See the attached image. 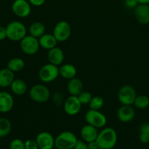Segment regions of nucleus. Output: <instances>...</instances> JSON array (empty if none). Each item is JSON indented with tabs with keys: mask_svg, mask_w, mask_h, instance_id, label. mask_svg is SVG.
Wrapping results in <instances>:
<instances>
[{
	"mask_svg": "<svg viewBox=\"0 0 149 149\" xmlns=\"http://www.w3.org/2000/svg\"><path fill=\"white\" fill-rule=\"evenodd\" d=\"M10 87L13 94L16 95H23L27 92V84L21 79H15Z\"/></svg>",
	"mask_w": 149,
	"mask_h": 149,
	"instance_id": "22",
	"label": "nucleus"
},
{
	"mask_svg": "<svg viewBox=\"0 0 149 149\" xmlns=\"http://www.w3.org/2000/svg\"><path fill=\"white\" fill-rule=\"evenodd\" d=\"M25 67V62L22 58H11L7 63V66L13 72H18L22 71Z\"/></svg>",
	"mask_w": 149,
	"mask_h": 149,
	"instance_id": "24",
	"label": "nucleus"
},
{
	"mask_svg": "<svg viewBox=\"0 0 149 149\" xmlns=\"http://www.w3.org/2000/svg\"><path fill=\"white\" fill-rule=\"evenodd\" d=\"M140 132L141 133L149 134V122L143 123L140 127Z\"/></svg>",
	"mask_w": 149,
	"mask_h": 149,
	"instance_id": "34",
	"label": "nucleus"
},
{
	"mask_svg": "<svg viewBox=\"0 0 149 149\" xmlns=\"http://www.w3.org/2000/svg\"><path fill=\"white\" fill-rule=\"evenodd\" d=\"M77 97H78L80 103H81L82 106H83V105L89 104V103H90L91 100L92 98V95L89 92L84 91V90H83V91L77 96Z\"/></svg>",
	"mask_w": 149,
	"mask_h": 149,
	"instance_id": "28",
	"label": "nucleus"
},
{
	"mask_svg": "<svg viewBox=\"0 0 149 149\" xmlns=\"http://www.w3.org/2000/svg\"><path fill=\"white\" fill-rule=\"evenodd\" d=\"M20 47L26 55H33L39 51L40 46L38 39L31 35H26L20 41Z\"/></svg>",
	"mask_w": 149,
	"mask_h": 149,
	"instance_id": "8",
	"label": "nucleus"
},
{
	"mask_svg": "<svg viewBox=\"0 0 149 149\" xmlns=\"http://www.w3.org/2000/svg\"><path fill=\"white\" fill-rule=\"evenodd\" d=\"M7 38V31L6 27L0 26V41H3Z\"/></svg>",
	"mask_w": 149,
	"mask_h": 149,
	"instance_id": "36",
	"label": "nucleus"
},
{
	"mask_svg": "<svg viewBox=\"0 0 149 149\" xmlns=\"http://www.w3.org/2000/svg\"><path fill=\"white\" fill-rule=\"evenodd\" d=\"M148 122H149V121H148Z\"/></svg>",
	"mask_w": 149,
	"mask_h": 149,
	"instance_id": "41",
	"label": "nucleus"
},
{
	"mask_svg": "<svg viewBox=\"0 0 149 149\" xmlns=\"http://www.w3.org/2000/svg\"><path fill=\"white\" fill-rule=\"evenodd\" d=\"M97 149H104V148H100V147H99V148H98Z\"/></svg>",
	"mask_w": 149,
	"mask_h": 149,
	"instance_id": "39",
	"label": "nucleus"
},
{
	"mask_svg": "<svg viewBox=\"0 0 149 149\" xmlns=\"http://www.w3.org/2000/svg\"><path fill=\"white\" fill-rule=\"evenodd\" d=\"M136 97L135 90L130 85L122 86L118 90V99L122 105L132 106Z\"/></svg>",
	"mask_w": 149,
	"mask_h": 149,
	"instance_id": "9",
	"label": "nucleus"
},
{
	"mask_svg": "<svg viewBox=\"0 0 149 149\" xmlns=\"http://www.w3.org/2000/svg\"><path fill=\"white\" fill-rule=\"evenodd\" d=\"M139 4H149V0H137Z\"/></svg>",
	"mask_w": 149,
	"mask_h": 149,
	"instance_id": "38",
	"label": "nucleus"
},
{
	"mask_svg": "<svg viewBox=\"0 0 149 149\" xmlns=\"http://www.w3.org/2000/svg\"><path fill=\"white\" fill-rule=\"evenodd\" d=\"M14 1H15V0H14Z\"/></svg>",
	"mask_w": 149,
	"mask_h": 149,
	"instance_id": "42",
	"label": "nucleus"
},
{
	"mask_svg": "<svg viewBox=\"0 0 149 149\" xmlns=\"http://www.w3.org/2000/svg\"><path fill=\"white\" fill-rule=\"evenodd\" d=\"M38 40H39V46L48 50L56 47L57 42H58L53 35L48 33H44L41 37L38 39Z\"/></svg>",
	"mask_w": 149,
	"mask_h": 149,
	"instance_id": "20",
	"label": "nucleus"
},
{
	"mask_svg": "<svg viewBox=\"0 0 149 149\" xmlns=\"http://www.w3.org/2000/svg\"><path fill=\"white\" fill-rule=\"evenodd\" d=\"M87 146H88V149H97L99 148V146H98L97 143H96V141L87 143Z\"/></svg>",
	"mask_w": 149,
	"mask_h": 149,
	"instance_id": "37",
	"label": "nucleus"
},
{
	"mask_svg": "<svg viewBox=\"0 0 149 149\" xmlns=\"http://www.w3.org/2000/svg\"><path fill=\"white\" fill-rule=\"evenodd\" d=\"M12 10L18 17L26 18L31 14L32 7L27 0H15L12 4Z\"/></svg>",
	"mask_w": 149,
	"mask_h": 149,
	"instance_id": "10",
	"label": "nucleus"
},
{
	"mask_svg": "<svg viewBox=\"0 0 149 149\" xmlns=\"http://www.w3.org/2000/svg\"><path fill=\"white\" fill-rule=\"evenodd\" d=\"M82 104L77 96L70 95L64 100V111L69 116H75L81 110Z\"/></svg>",
	"mask_w": 149,
	"mask_h": 149,
	"instance_id": "11",
	"label": "nucleus"
},
{
	"mask_svg": "<svg viewBox=\"0 0 149 149\" xmlns=\"http://www.w3.org/2000/svg\"><path fill=\"white\" fill-rule=\"evenodd\" d=\"M39 78L42 82L50 83L55 81L59 76V71L57 65L47 63L42 65L39 71Z\"/></svg>",
	"mask_w": 149,
	"mask_h": 149,
	"instance_id": "6",
	"label": "nucleus"
},
{
	"mask_svg": "<svg viewBox=\"0 0 149 149\" xmlns=\"http://www.w3.org/2000/svg\"><path fill=\"white\" fill-rule=\"evenodd\" d=\"M134 17L136 20L142 25L149 23V4H138L134 8Z\"/></svg>",
	"mask_w": 149,
	"mask_h": 149,
	"instance_id": "13",
	"label": "nucleus"
},
{
	"mask_svg": "<svg viewBox=\"0 0 149 149\" xmlns=\"http://www.w3.org/2000/svg\"><path fill=\"white\" fill-rule=\"evenodd\" d=\"M105 100L101 96H93L89 103V109L92 110H100L104 106Z\"/></svg>",
	"mask_w": 149,
	"mask_h": 149,
	"instance_id": "27",
	"label": "nucleus"
},
{
	"mask_svg": "<svg viewBox=\"0 0 149 149\" xmlns=\"http://www.w3.org/2000/svg\"><path fill=\"white\" fill-rule=\"evenodd\" d=\"M29 95L34 102L38 103H46L51 97V92L49 89L45 85L40 84L32 86L29 90Z\"/></svg>",
	"mask_w": 149,
	"mask_h": 149,
	"instance_id": "4",
	"label": "nucleus"
},
{
	"mask_svg": "<svg viewBox=\"0 0 149 149\" xmlns=\"http://www.w3.org/2000/svg\"><path fill=\"white\" fill-rule=\"evenodd\" d=\"M73 149H88L87 143L85 142L83 140H77Z\"/></svg>",
	"mask_w": 149,
	"mask_h": 149,
	"instance_id": "32",
	"label": "nucleus"
},
{
	"mask_svg": "<svg viewBox=\"0 0 149 149\" xmlns=\"http://www.w3.org/2000/svg\"><path fill=\"white\" fill-rule=\"evenodd\" d=\"M98 134H99V132H98L97 128L89 124H86V125L82 127L80 130V136H81L82 140L86 143L96 141Z\"/></svg>",
	"mask_w": 149,
	"mask_h": 149,
	"instance_id": "16",
	"label": "nucleus"
},
{
	"mask_svg": "<svg viewBox=\"0 0 149 149\" xmlns=\"http://www.w3.org/2000/svg\"><path fill=\"white\" fill-rule=\"evenodd\" d=\"M25 149H39L36 140L29 139L25 141Z\"/></svg>",
	"mask_w": 149,
	"mask_h": 149,
	"instance_id": "30",
	"label": "nucleus"
},
{
	"mask_svg": "<svg viewBox=\"0 0 149 149\" xmlns=\"http://www.w3.org/2000/svg\"><path fill=\"white\" fill-rule=\"evenodd\" d=\"M35 140L39 149H52L55 147V138L48 132H39Z\"/></svg>",
	"mask_w": 149,
	"mask_h": 149,
	"instance_id": "12",
	"label": "nucleus"
},
{
	"mask_svg": "<svg viewBox=\"0 0 149 149\" xmlns=\"http://www.w3.org/2000/svg\"><path fill=\"white\" fill-rule=\"evenodd\" d=\"M133 105L140 110L147 109L149 106V97L145 95H137Z\"/></svg>",
	"mask_w": 149,
	"mask_h": 149,
	"instance_id": "26",
	"label": "nucleus"
},
{
	"mask_svg": "<svg viewBox=\"0 0 149 149\" xmlns=\"http://www.w3.org/2000/svg\"><path fill=\"white\" fill-rule=\"evenodd\" d=\"M48 60L50 63L58 66L64 62V54L62 49L58 47L49 49L48 52Z\"/></svg>",
	"mask_w": 149,
	"mask_h": 149,
	"instance_id": "17",
	"label": "nucleus"
},
{
	"mask_svg": "<svg viewBox=\"0 0 149 149\" xmlns=\"http://www.w3.org/2000/svg\"><path fill=\"white\" fill-rule=\"evenodd\" d=\"M12 125L10 121L7 118H0V138H4L10 133Z\"/></svg>",
	"mask_w": 149,
	"mask_h": 149,
	"instance_id": "25",
	"label": "nucleus"
},
{
	"mask_svg": "<svg viewBox=\"0 0 149 149\" xmlns=\"http://www.w3.org/2000/svg\"><path fill=\"white\" fill-rule=\"evenodd\" d=\"M118 135L113 128L105 127L99 132L96 138V143L100 148L104 149H112L116 145Z\"/></svg>",
	"mask_w": 149,
	"mask_h": 149,
	"instance_id": "1",
	"label": "nucleus"
},
{
	"mask_svg": "<svg viewBox=\"0 0 149 149\" xmlns=\"http://www.w3.org/2000/svg\"><path fill=\"white\" fill-rule=\"evenodd\" d=\"M14 79V72L10 71L8 68L0 70V87L6 88L10 87Z\"/></svg>",
	"mask_w": 149,
	"mask_h": 149,
	"instance_id": "19",
	"label": "nucleus"
},
{
	"mask_svg": "<svg viewBox=\"0 0 149 149\" xmlns=\"http://www.w3.org/2000/svg\"><path fill=\"white\" fill-rule=\"evenodd\" d=\"M139 140L142 143H149V134L140 132Z\"/></svg>",
	"mask_w": 149,
	"mask_h": 149,
	"instance_id": "33",
	"label": "nucleus"
},
{
	"mask_svg": "<svg viewBox=\"0 0 149 149\" xmlns=\"http://www.w3.org/2000/svg\"><path fill=\"white\" fill-rule=\"evenodd\" d=\"M14 106V99L7 92H0V112L8 113Z\"/></svg>",
	"mask_w": 149,
	"mask_h": 149,
	"instance_id": "15",
	"label": "nucleus"
},
{
	"mask_svg": "<svg viewBox=\"0 0 149 149\" xmlns=\"http://www.w3.org/2000/svg\"><path fill=\"white\" fill-rule=\"evenodd\" d=\"M72 28L70 23L65 20L58 22L54 26L53 35L58 42H64L68 40L71 36Z\"/></svg>",
	"mask_w": 149,
	"mask_h": 149,
	"instance_id": "7",
	"label": "nucleus"
},
{
	"mask_svg": "<svg viewBox=\"0 0 149 149\" xmlns=\"http://www.w3.org/2000/svg\"><path fill=\"white\" fill-rule=\"evenodd\" d=\"M58 71H59V76L67 80L76 77L77 74V68L74 65L70 63H66L61 65L58 68Z\"/></svg>",
	"mask_w": 149,
	"mask_h": 149,
	"instance_id": "21",
	"label": "nucleus"
},
{
	"mask_svg": "<svg viewBox=\"0 0 149 149\" xmlns=\"http://www.w3.org/2000/svg\"><path fill=\"white\" fill-rule=\"evenodd\" d=\"M77 140L72 132L64 131L55 138V147L58 149H73Z\"/></svg>",
	"mask_w": 149,
	"mask_h": 149,
	"instance_id": "3",
	"label": "nucleus"
},
{
	"mask_svg": "<svg viewBox=\"0 0 149 149\" xmlns=\"http://www.w3.org/2000/svg\"><path fill=\"white\" fill-rule=\"evenodd\" d=\"M85 120L86 123L97 129L104 127L107 124L106 116L99 110L89 109L85 114Z\"/></svg>",
	"mask_w": 149,
	"mask_h": 149,
	"instance_id": "5",
	"label": "nucleus"
},
{
	"mask_svg": "<svg viewBox=\"0 0 149 149\" xmlns=\"http://www.w3.org/2000/svg\"><path fill=\"white\" fill-rule=\"evenodd\" d=\"M10 149H25V142L19 138H15L10 143Z\"/></svg>",
	"mask_w": 149,
	"mask_h": 149,
	"instance_id": "29",
	"label": "nucleus"
},
{
	"mask_svg": "<svg viewBox=\"0 0 149 149\" xmlns=\"http://www.w3.org/2000/svg\"><path fill=\"white\" fill-rule=\"evenodd\" d=\"M7 38L13 42H20L26 36L27 29L22 22L14 20L11 21L6 26Z\"/></svg>",
	"mask_w": 149,
	"mask_h": 149,
	"instance_id": "2",
	"label": "nucleus"
},
{
	"mask_svg": "<svg viewBox=\"0 0 149 149\" xmlns=\"http://www.w3.org/2000/svg\"><path fill=\"white\" fill-rule=\"evenodd\" d=\"M29 35L39 39L45 33V26L42 23L39 21L34 22L29 28Z\"/></svg>",
	"mask_w": 149,
	"mask_h": 149,
	"instance_id": "23",
	"label": "nucleus"
},
{
	"mask_svg": "<svg viewBox=\"0 0 149 149\" xmlns=\"http://www.w3.org/2000/svg\"><path fill=\"white\" fill-rule=\"evenodd\" d=\"M67 91L70 95L78 96L83 91V84L77 77L71 79L67 83Z\"/></svg>",
	"mask_w": 149,
	"mask_h": 149,
	"instance_id": "18",
	"label": "nucleus"
},
{
	"mask_svg": "<svg viewBox=\"0 0 149 149\" xmlns=\"http://www.w3.org/2000/svg\"><path fill=\"white\" fill-rule=\"evenodd\" d=\"M135 111L131 106L122 105L117 111V117L118 120L124 123H128L134 119Z\"/></svg>",
	"mask_w": 149,
	"mask_h": 149,
	"instance_id": "14",
	"label": "nucleus"
},
{
	"mask_svg": "<svg viewBox=\"0 0 149 149\" xmlns=\"http://www.w3.org/2000/svg\"><path fill=\"white\" fill-rule=\"evenodd\" d=\"M124 4H125L126 7L128 8L134 9L138 5L139 3L137 0H124Z\"/></svg>",
	"mask_w": 149,
	"mask_h": 149,
	"instance_id": "31",
	"label": "nucleus"
},
{
	"mask_svg": "<svg viewBox=\"0 0 149 149\" xmlns=\"http://www.w3.org/2000/svg\"><path fill=\"white\" fill-rule=\"evenodd\" d=\"M30 4L34 6V7H40L43 5L45 2V0H28Z\"/></svg>",
	"mask_w": 149,
	"mask_h": 149,
	"instance_id": "35",
	"label": "nucleus"
},
{
	"mask_svg": "<svg viewBox=\"0 0 149 149\" xmlns=\"http://www.w3.org/2000/svg\"><path fill=\"white\" fill-rule=\"evenodd\" d=\"M52 149H58V148H56V147H55V148H52Z\"/></svg>",
	"mask_w": 149,
	"mask_h": 149,
	"instance_id": "40",
	"label": "nucleus"
}]
</instances>
